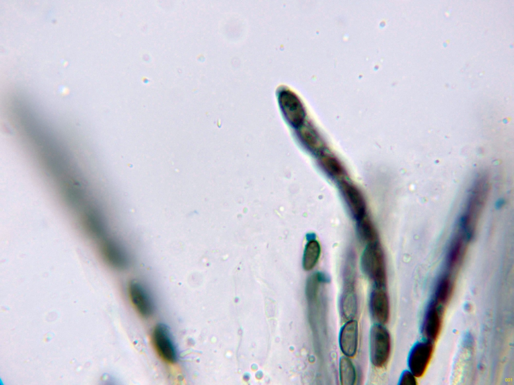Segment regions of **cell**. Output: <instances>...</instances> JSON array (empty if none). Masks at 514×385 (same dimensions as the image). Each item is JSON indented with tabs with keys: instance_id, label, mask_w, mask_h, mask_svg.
Instances as JSON below:
<instances>
[{
	"instance_id": "obj_6",
	"label": "cell",
	"mask_w": 514,
	"mask_h": 385,
	"mask_svg": "<svg viewBox=\"0 0 514 385\" xmlns=\"http://www.w3.org/2000/svg\"><path fill=\"white\" fill-rule=\"evenodd\" d=\"M369 309L376 323L383 324L388 321L390 305L385 287L374 286L369 298Z\"/></svg>"
},
{
	"instance_id": "obj_17",
	"label": "cell",
	"mask_w": 514,
	"mask_h": 385,
	"mask_svg": "<svg viewBox=\"0 0 514 385\" xmlns=\"http://www.w3.org/2000/svg\"><path fill=\"white\" fill-rule=\"evenodd\" d=\"M339 376L342 385H353L356 380V372L351 361L346 356L339 360Z\"/></svg>"
},
{
	"instance_id": "obj_20",
	"label": "cell",
	"mask_w": 514,
	"mask_h": 385,
	"mask_svg": "<svg viewBox=\"0 0 514 385\" xmlns=\"http://www.w3.org/2000/svg\"><path fill=\"white\" fill-rule=\"evenodd\" d=\"M320 163L324 169L330 175L340 177L343 174L342 166L334 157L324 155L320 159Z\"/></svg>"
},
{
	"instance_id": "obj_15",
	"label": "cell",
	"mask_w": 514,
	"mask_h": 385,
	"mask_svg": "<svg viewBox=\"0 0 514 385\" xmlns=\"http://www.w3.org/2000/svg\"><path fill=\"white\" fill-rule=\"evenodd\" d=\"M357 230L360 239L367 245L378 242V234L370 219L366 215L357 221Z\"/></svg>"
},
{
	"instance_id": "obj_10",
	"label": "cell",
	"mask_w": 514,
	"mask_h": 385,
	"mask_svg": "<svg viewBox=\"0 0 514 385\" xmlns=\"http://www.w3.org/2000/svg\"><path fill=\"white\" fill-rule=\"evenodd\" d=\"M131 300L136 309L143 317H149L153 311L151 298L144 286L137 281L131 282L128 286Z\"/></svg>"
},
{
	"instance_id": "obj_3",
	"label": "cell",
	"mask_w": 514,
	"mask_h": 385,
	"mask_svg": "<svg viewBox=\"0 0 514 385\" xmlns=\"http://www.w3.org/2000/svg\"><path fill=\"white\" fill-rule=\"evenodd\" d=\"M391 345V337L387 328L380 324L372 325L369 333V352L371 362L374 366L381 367L387 363Z\"/></svg>"
},
{
	"instance_id": "obj_21",
	"label": "cell",
	"mask_w": 514,
	"mask_h": 385,
	"mask_svg": "<svg viewBox=\"0 0 514 385\" xmlns=\"http://www.w3.org/2000/svg\"><path fill=\"white\" fill-rule=\"evenodd\" d=\"M326 280V277L320 273L312 275L307 280L306 292L307 296L310 299L316 297L320 284Z\"/></svg>"
},
{
	"instance_id": "obj_1",
	"label": "cell",
	"mask_w": 514,
	"mask_h": 385,
	"mask_svg": "<svg viewBox=\"0 0 514 385\" xmlns=\"http://www.w3.org/2000/svg\"><path fill=\"white\" fill-rule=\"evenodd\" d=\"M488 188L487 179L484 176L477 178L471 188L460 225V229L469 241L473 236L485 204Z\"/></svg>"
},
{
	"instance_id": "obj_19",
	"label": "cell",
	"mask_w": 514,
	"mask_h": 385,
	"mask_svg": "<svg viewBox=\"0 0 514 385\" xmlns=\"http://www.w3.org/2000/svg\"><path fill=\"white\" fill-rule=\"evenodd\" d=\"M84 222L86 229L92 236L102 237L104 233L103 224L96 213L90 212L86 213Z\"/></svg>"
},
{
	"instance_id": "obj_8",
	"label": "cell",
	"mask_w": 514,
	"mask_h": 385,
	"mask_svg": "<svg viewBox=\"0 0 514 385\" xmlns=\"http://www.w3.org/2000/svg\"><path fill=\"white\" fill-rule=\"evenodd\" d=\"M358 323L353 319L348 320L339 332V343L340 349L347 357H353L358 345Z\"/></svg>"
},
{
	"instance_id": "obj_14",
	"label": "cell",
	"mask_w": 514,
	"mask_h": 385,
	"mask_svg": "<svg viewBox=\"0 0 514 385\" xmlns=\"http://www.w3.org/2000/svg\"><path fill=\"white\" fill-rule=\"evenodd\" d=\"M341 312L344 319H353L356 315L357 304L354 285L344 286L340 301Z\"/></svg>"
},
{
	"instance_id": "obj_7",
	"label": "cell",
	"mask_w": 514,
	"mask_h": 385,
	"mask_svg": "<svg viewBox=\"0 0 514 385\" xmlns=\"http://www.w3.org/2000/svg\"><path fill=\"white\" fill-rule=\"evenodd\" d=\"M340 187L353 217L358 221L365 216L366 204L359 190L353 184L346 181L341 182Z\"/></svg>"
},
{
	"instance_id": "obj_5",
	"label": "cell",
	"mask_w": 514,
	"mask_h": 385,
	"mask_svg": "<svg viewBox=\"0 0 514 385\" xmlns=\"http://www.w3.org/2000/svg\"><path fill=\"white\" fill-rule=\"evenodd\" d=\"M433 351L431 341L416 343L411 350L408 364L410 371L416 377H421L425 373Z\"/></svg>"
},
{
	"instance_id": "obj_4",
	"label": "cell",
	"mask_w": 514,
	"mask_h": 385,
	"mask_svg": "<svg viewBox=\"0 0 514 385\" xmlns=\"http://www.w3.org/2000/svg\"><path fill=\"white\" fill-rule=\"evenodd\" d=\"M152 338L155 348L159 356L167 363H174L177 358V353L168 326L162 323L157 325Z\"/></svg>"
},
{
	"instance_id": "obj_22",
	"label": "cell",
	"mask_w": 514,
	"mask_h": 385,
	"mask_svg": "<svg viewBox=\"0 0 514 385\" xmlns=\"http://www.w3.org/2000/svg\"><path fill=\"white\" fill-rule=\"evenodd\" d=\"M417 384L415 375L408 370L404 371L400 378V385H415Z\"/></svg>"
},
{
	"instance_id": "obj_16",
	"label": "cell",
	"mask_w": 514,
	"mask_h": 385,
	"mask_svg": "<svg viewBox=\"0 0 514 385\" xmlns=\"http://www.w3.org/2000/svg\"><path fill=\"white\" fill-rule=\"evenodd\" d=\"M320 252V246L317 241L311 240L307 243L303 258V266L305 270H310L314 267L318 261Z\"/></svg>"
},
{
	"instance_id": "obj_11",
	"label": "cell",
	"mask_w": 514,
	"mask_h": 385,
	"mask_svg": "<svg viewBox=\"0 0 514 385\" xmlns=\"http://www.w3.org/2000/svg\"><path fill=\"white\" fill-rule=\"evenodd\" d=\"M101 252L106 262L115 269H123L129 264L128 258L125 252L112 240H103Z\"/></svg>"
},
{
	"instance_id": "obj_9",
	"label": "cell",
	"mask_w": 514,
	"mask_h": 385,
	"mask_svg": "<svg viewBox=\"0 0 514 385\" xmlns=\"http://www.w3.org/2000/svg\"><path fill=\"white\" fill-rule=\"evenodd\" d=\"M438 304L434 300L430 302L422 324L423 334L431 342L437 339L441 328V310Z\"/></svg>"
},
{
	"instance_id": "obj_13",
	"label": "cell",
	"mask_w": 514,
	"mask_h": 385,
	"mask_svg": "<svg viewBox=\"0 0 514 385\" xmlns=\"http://www.w3.org/2000/svg\"><path fill=\"white\" fill-rule=\"evenodd\" d=\"M280 101L284 112L293 121L300 122L304 117V112L300 101L291 92H283L280 96Z\"/></svg>"
},
{
	"instance_id": "obj_18",
	"label": "cell",
	"mask_w": 514,
	"mask_h": 385,
	"mask_svg": "<svg viewBox=\"0 0 514 385\" xmlns=\"http://www.w3.org/2000/svg\"><path fill=\"white\" fill-rule=\"evenodd\" d=\"M452 290V283L448 275L443 276L437 285L434 299L438 304L448 300Z\"/></svg>"
},
{
	"instance_id": "obj_12",
	"label": "cell",
	"mask_w": 514,
	"mask_h": 385,
	"mask_svg": "<svg viewBox=\"0 0 514 385\" xmlns=\"http://www.w3.org/2000/svg\"><path fill=\"white\" fill-rule=\"evenodd\" d=\"M468 241L460 229L452 241L448 253L446 265L449 271L454 270L460 265L465 254L466 244Z\"/></svg>"
},
{
	"instance_id": "obj_2",
	"label": "cell",
	"mask_w": 514,
	"mask_h": 385,
	"mask_svg": "<svg viewBox=\"0 0 514 385\" xmlns=\"http://www.w3.org/2000/svg\"><path fill=\"white\" fill-rule=\"evenodd\" d=\"M363 273L374 284V286L385 287L387 275L382 250L378 242L367 245L361 258Z\"/></svg>"
}]
</instances>
